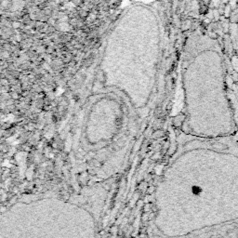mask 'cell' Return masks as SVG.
<instances>
[{
  "label": "cell",
  "mask_w": 238,
  "mask_h": 238,
  "mask_svg": "<svg viewBox=\"0 0 238 238\" xmlns=\"http://www.w3.org/2000/svg\"><path fill=\"white\" fill-rule=\"evenodd\" d=\"M213 14H214V18L216 19V20H218V11H217V10H214V11H213Z\"/></svg>",
  "instance_id": "cell-3"
},
{
  "label": "cell",
  "mask_w": 238,
  "mask_h": 238,
  "mask_svg": "<svg viewBox=\"0 0 238 238\" xmlns=\"http://www.w3.org/2000/svg\"><path fill=\"white\" fill-rule=\"evenodd\" d=\"M70 23H71V25H77V23H78V20L75 18H72L70 20Z\"/></svg>",
  "instance_id": "cell-1"
},
{
  "label": "cell",
  "mask_w": 238,
  "mask_h": 238,
  "mask_svg": "<svg viewBox=\"0 0 238 238\" xmlns=\"http://www.w3.org/2000/svg\"><path fill=\"white\" fill-rule=\"evenodd\" d=\"M11 24H12V27L15 28V29H18L21 26V23L19 22H11Z\"/></svg>",
  "instance_id": "cell-2"
}]
</instances>
